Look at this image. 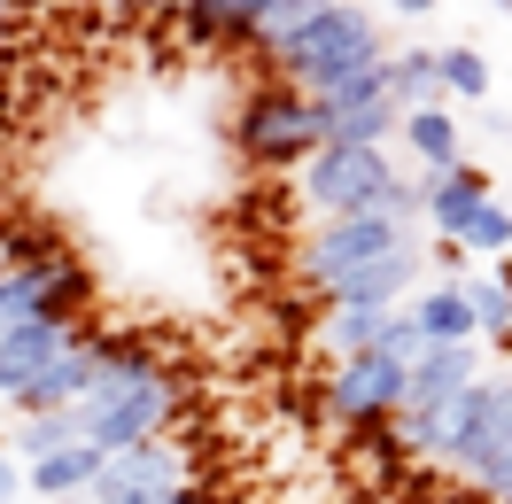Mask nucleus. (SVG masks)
Returning a JSON list of instances; mask_svg holds the SVG:
<instances>
[{"label": "nucleus", "instance_id": "1", "mask_svg": "<svg viewBox=\"0 0 512 504\" xmlns=\"http://www.w3.org/2000/svg\"><path fill=\"white\" fill-rule=\"evenodd\" d=\"M78 411V435L101 442V450H132V442H156L163 427H171V411H179V388H171V373H163L156 357L140 342H109V373H101V388L86 396Z\"/></svg>", "mask_w": 512, "mask_h": 504}, {"label": "nucleus", "instance_id": "2", "mask_svg": "<svg viewBox=\"0 0 512 504\" xmlns=\"http://www.w3.org/2000/svg\"><path fill=\"white\" fill-rule=\"evenodd\" d=\"M233 140H241L249 163L280 171V163H311L319 148H334V117H326V101L303 94V86H256V94L241 101V117H233Z\"/></svg>", "mask_w": 512, "mask_h": 504}, {"label": "nucleus", "instance_id": "3", "mask_svg": "<svg viewBox=\"0 0 512 504\" xmlns=\"http://www.w3.org/2000/svg\"><path fill=\"white\" fill-rule=\"evenodd\" d=\"M272 63L288 70V86H303V94H334V86H350L357 70L381 63V24H373L365 8H342V0H334L319 24H303Z\"/></svg>", "mask_w": 512, "mask_h": 504}, {"label": "nucleus", "instance_id": "4", "mask_svg": "<svg viewBox=\"0 0 512 504\" xmlns=\"http://www.w3.org/2000/svg\"><path fill=\"white\" fill-rule=\"evenodd\" d=\"M512 450V373H481L466 396H450L443 411H427V458H450V466L481 473Z\"/></svg>", "mask_w": 512, "mask_h": 504}, {"label": "nucleus", "instance_id": "5", "mask_svg": "<svg viewBox=\"0 0 512 504\" xmlns=\"http://www.w3.org/2000/svg\"><path fill=\"white\" fill-rule=\"evenodd\" d=\"M86 295H94V280H86V264H78V256H63V249L39 256V264H0V334L39 326V318L78 326Z\"/></svg>", "mask_w": 512, "mask_h": 504}, {"label": "nucleus", "instance_id": "6", "mask_svg": "<svg viewBox=\"0 0 512 504\" xmlns=\"http://www.w3.org/2000/svg\"><path fill=\"white\" fill-rule=\"evenodd\" d=\"M388 187H396V163L388 148H357V140H334L303 163V202L326 210V218H357V210H381Z\"/></svg>", "mask_w": 512, "mask_h": 504}, {"label": "nucleus", "instance_id": "7", "mask_svg": "<svg viewBox=\"0 0 512 504\" xmlns=\"http://www.w3.org/2000/svg\"><path fill=\"white\" fill-rule=\"evenodd\" d=\"M412 241V225H396L388 210H357V218H326L311 233V249H303V280L311 287H342L350 272L365 264H381L388 249H404Z\"/></svg>", "mask_w": 512, "mask_h": 504}, {"label": "nucleus", "instance_id": "8", "mask_svg": "<svg viewBox=\"0 0 512 504\" xmlns=\"http://www.w3.org/2000/svg\"><path fill=\"white\" fill-rule=\"evenodd\" d=\"M404 396H412V357H396V349H357V357H342V373L326 380V411L350 419V427L396 419Z\"/></svg>", "mask_w": 512, "mask_h": 504}, {"label": "nucleus", "instance_id": "9", "mask_svg": "<svg viewBox=\"0 0 512 504\" xmlns=\"http://www.w3.org/2000/svg\"><path fill=\"white\" fill-rule=\"evenodd\" d=\"M179 481H187V466H179L171 442H132V450H109V458H101L86 497L94 504H156V497H171Z\"/></svg>", "mask_w": 512, "mask_h": 504}, {"label": "nucleus", "instance_id": "10", "mask_svg": "<svg viewBox=\"0 0 512 504\" xmlns=\"http://www.w3.org/2000/svg\"><path fill=\"white\" fill-rule=\"evenodd\" d=\"M326 101V117H334V140H357V148H381L388 132H404V101H396V86H388V63L357 70L350 86H334Z\"/></svg>", "mask_w": 512, "mask_h": 504}, {"label": "nucleus", "instance_id": "11", "mask_svg": "<svg viewBox=\"0 0 512 504\" xmlns=\"http://www.w3.org/2000/svg\"><path fill=\"white\" fill-rule=\"evenodd\" d=\"M70 342H78V326H63V318H39V326L0 334V396H8V404H24V396L47 380V365H55Z\"/></svg>", "mask_w": 512, "mask_h": 504}, {"label": "nucleus", "instance_id": "12", "mask_svg": "<svg viewBox=\"0 0 512 504\" xmlns=\"http://www.w3.org/2000/svg\"><path fill=\"white\" fill-rule=\"evenodd\" d=\"M419 187H427V225H435L443 241H458V233H466V225H474L481 210L497 202V194H489V179H481L474 163H443V171H427Z\"/></svg>", "mask_w": 512, "mask_h": 504}, {"label": "nucleus", "instance_id": "13", "mask_svg": "<svg viewBox=\"0 0 512 504\" xmlns=\"http://www.w3.org/2000/svg\"><path fill=\"white\" fill-rule=\"evenodd\" d=\"M272 16V0H179V32L194 47H249Z\"/></svg>", "mask_w": 512, "mask_h": 504}, {"label": "nucleus", "instance_id": "14", "mask_svg": "<svg viewBox=\"0 0 512 504\" xmlns=\"http://www.w3.org/2000/svg\"><path fill=\"white\" fill-rule=\"evenodd\" d=\"M474 380H481L474 342H435V349L412 365V396H404V411H443L450 396H466Z\"/></svg>", "mask_w": 512, "mask_h": 504}, {"label": "nucleus", "instance_id": "15", "mask_svg": "<svg viewBox=\"0 0 512 504\" xmlns=\"http://www.w3.org/2000/svg\"><path fill=\"white\" fill-rule=\"evenodd\" d=\"M419 264H427V256L404 241V249H388L381 264H365V272H350L342 287H326V303H396V295L419 280Z\"/></svg>", "mask_w": 512, "mask_h": 504}, {"label": "nucleus", "instance_id": "16", "mask_svg": "<svg viewBox=\"0 0 512 504\" xmlns=\"http://www.w3.org/2000/svg\"><path fill=\"white\" fill-rule=\"evenodd\" d=\"M396 326H404V311H396V303H334L319 334H326V349L357 357V349H381Z\"/></svg>", "mask_w": 512, "mask_h": 504}, {"label": "nucleus", "instance_id": "17", "mask_svg": "<svg viewBox=\"0 0 512 504\" xmlns=\"http://www.w3.org/2000/svg\"><path fill=\"white\" fill-rule=\"evenodd\" d=\"M101 458H109V450L78 435V442H63V450L32 458V489H39V497H86V489H94V473H101Z\"/></svg>", "mask_w": 512, "mask_h": 504}, {"label": "nucleus", "instance_id": "18", "mask_svg": "<svg viewBox=\"0 0 512 504\" xmlns=\"http://www.w3.org/2000/svg\"><path fill=\"white\" fill-rule=\"evenodd\" d=\"M412 326L427 334V342H474V334H481V318H474V303H466V287H458V280L427 287V295L412 303Z\"/></svg>", "mask_w": 512, "mask_h": 504}, {"label": "nucleus", "instance_id": "19", "mask_svg": "<svg viewBox=\"0 0 512 504\" xmlns=\"http://www.w3.org/2000/svg\"><path fill=\"white\" fill-rule=\"evenodd\" d=\"M458 140H466V132H458V117H450L443 101H435V109H412V117H404V148H412V156L427 163V171L458 163Z\"/></svg>", "mask_w": 512, "mask_h": 504}, {"label": "nucleus", "instance_id": "20", "mask_svg": "<svg viewBox=\"0 0 512 504\" xmlns=\"http://www.w3.org/2000/svg\"><path fill=\"white\" fill-rule=\"evenodd\" d=\"M388 86H396V101H404V117H412V109H435V101L450 94L443 86V55H427V47L396 55V63H388Z\"/></svg>", "mask_w": 512, "mask_h": 504}, {"label": "nucleus", "instance_id": "21", "mask_svg": "<svg viewBox=\"0 0 512 504\" xmlns=\"http://www.w3.org/2000/svg\"><path fill=\"white\" fill-rule=\"evenodd\" d=\"M466 303H474V318H481V334L505 349L512 342V272H466Z\"/></svg>", "mask_w": 512, "mask_h": 504}, {"label": "nucleus", "instance_id": "22", "mask_svg": "<svg viewBox=\"0 0 512 504\" xmlns=\"http://www.w3.org/2000/svg\"><path fill=\"white\" fill-rule=\"evenodd\" d=\"M63 442H78V411H24V427L8 435V450H16V458H47V450H63Z\"/></svg>", "mask_w": 512, "mask_h": 504}, {"label": "nucleus", "instance_id": "23", "mask_svg": "<svg viewBox=\"0 0 512 504\" xmlns=\"http://www.w3.org/2000/svg\"><path fill=\"white\" fill-rule=\"evenodd\" d=\"M326 8H334V0H272V16H264L256 47H272V55H280V47H288V39L303 32V24H319Z\"/></svg>", "mask_w": 512, "mask_h": 504}, {"label": "nucleus", "instance_id": "24", "mask_svg": "<svg viewBox=\"0 0 512 504\" xmlns=\"http://www.w3.org/2000/svg\"><path fill=\"white\" fill-rule=\"evenodd\" d=\"M443 86L458 101H489V63H481L474 47H443Z\"/></svg>", "mask_w": 512, "mask_h": 504}, {"label": "nucleus", "instance_id": "25", "mask_svg": "<svg viewBox=\"0 0 512 504\" xmlns=\"http://www.w3.org/2000/svg\"><path fill=\"white\" fill-rule=\"evenodd\" d=\"M458 241H466L474 256H512V210H505V202H489V210H481Z\"/></svg>", "mask_w": 512, "mask_h": 504}, {"label": "nucleus", "instance_id": "26", "mask_svg": "<svg viewBox=\"0 0 512 504\" xmlns=\"http://www.w3.org/2000/svg\"><path fill=\"white\" fill-rule=\"evenodd\" d=\"M24 481H32V473L16 466V450L0 442V504H16V497H24Z\"/></svg>", "mask_w": 512, "mask_h": 504}, {"label": "nucleus", "instance_id": "27", "mask_svg": "<svg viewBox=\"0 0 512 504\" xmlns=\"http://www.w3.org/2000/svg\"><path fill=\"white\" fill-rule=\"evenodd\" d=\"M435 264H443V280H466L474 249H466V241H435Z\"/></svg>", "mask_w": 512, "mask_h": 504}, {"label": "nucleus", "instance_id": "28", "mask_svg": "<svg viewBox=\"0 0 512 504\" xmlns=\"http://www.w3.org/2000/svg\"><path fill=\"white\" fill-rule=\"evenodd\" d=\"M481 489H489L497 504H512V450H505V458H497L489 473H481Z\"/></svg>", "mask_w": 512, "mask_h": 504}, {"label": "nucleus", "instance_id": "29", "mask_svg": "<svg viewBox=\"0 0 512 504\" xmlns=\"http://www.w3.org/2000/svg\"><path fill=\"white\" fill-rule=\"evenodd\" d=\"M388 16H404V24H419V16H435V8H443V0H381Z\"/></svg>", "mask_w": 512, "mask_h": 504}, {"label": "nucleus", "instance_id": "30", "mask_svg": "<svg viewBox=\"0 0 512 504\" xmlns=\"http://www.w3.org/2000/svg\"><path fill=\"white\" fill-rule=\"evenodd\" d=\"M156 504H202V489H187V481H179V489H171V497H156Z\"/></svg>", "mask_w": 512, "mask_h": 504}, {"label": "nucleus", "instance_id": "31", "mask_svg": "<svg viewBox=\"0 0 512 504\" xmlns=\"http://www.w3.org/2000/svg\"><path fill=\"white\" fill-rule=\"evenodd\" d=\"M0 24H8V0H0Z\"/></svg>", "mask_w": 512, "mask_h": 504}, {"label": "nucleus", "instance_id": "32", "mask_svg": "<svg viewBox=\"0 0 512 504\" xmlns=\"http://www.w3.org/2000/svg\"><path fill=\"white\" fill-rule=\"evenodd\" d=\"M171 8H179V0H171Z\"/></svg>", "mask_w": 512, "mask_h": 504}]
</instances>
